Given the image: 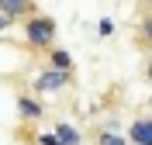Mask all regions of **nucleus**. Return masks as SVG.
I'll list each match as a JSON object with an SVG mask.
<instances>
[{
	"mask_svg": "<svg viewBox=\"0 0 152 145\" xmlns=\"http://www.w3.org/2000/svg\"><path fill=\"white\" fill-rule=\"evenodd\" d=\"M128 145H152V117H135L128 125Z\"/></svg>",
	"mask_w": 152,
	"mask_h": 145,
	"instance_id": "nucleus-5",
	"label": "nucleus"
},
{
	"mask_svg": "<svg viewBox=\"0 0 152 145\" xmlns=\"http://www.w3.org/2000/svg\"><path fill=\"white\" fill-rule=\"evenodd\" d=\"M48 69H56V73H66V76H73V55H69L66 48H48Z\"/></svg>",
	"mask_w": 152,
	"mask_h": 145,
	"instance_id": "nucleus-6",
	"label": "nucleus"
},
{
	"mask_svg": "<svg viewBox=\"0 0 152 145\" xmlns=\"http://www.w3.org/2000/svg\"><path fill=\"white\" fill-rule=\"evenodd\" d=\"M38 145H59V142H56V138H52V131H45V135L38 138Z\"/></svg>",
	"mask_w": 152,
	"mask_h": 145,
	"instance_id": "nucleus-11",
	"label": "nucleus"
},
{
	"mask_svg": "<svg viewBox=\"0 0 152 145\" xmlns=\"http://www.w3.org/2000/svg\"><path fill=\"white\" fill-rule=\"evenodd\" d=\"M97 145H128V138L114 131H97Z\"/></svg>",
	"mask_w": 152,
	"mask_h": 145,
	"instance_id": "nucleus-9",
	"label": "nucleus"
},
{
	"mask_svg": "<svg viewBox=\"0 0 152 145\" xmlns=\"http://www.w3.org/2000/svg\"><path fill=\"white\" fill-rule=\"evenodd\" d=\"M73 83V76H66V73H56V69H42L35 76V93H42V97H52V93H62V90Z\"/></svg>",
	"mask_w": 152,
	"mask_h": 145,
	"instance_id": "nucleus-2",
	"label": "nucleus"
},
{
	"mask_svg": "<svg viewBox=\"0 0 152 145\" xmlns=\"http://www.w3.org/2000/svg\"><path fill=\"white\" fill-rule=\"evenodd\" d=\"M38 4H31V0H0V14L7 21H28L35 17Z\"/></svg>",
	"mask_w": 152,
	"mask_h": 145,
	"instance_id": "nucleus-3",
	"label": "nucleus"
},
{
	"mask_svg": "<svg viewBox=\"0 0 152 145\" xmlns=\"http://www.w3.org/2000/svg\"><path fill=\"white\" fill-rule=\"evenodd\" d=\"M138 45H142V48H152V10L142 14V21H138Z\"/></svg>",
	"mask_w": 152,
	"mask_h": 145,
	"instance_id": "nucleus-8",
	"label": "nucleus"
},
{
	"mask_svg": "<svg viewBox=\"0 0 152 145\" xmlns=\"http://www.w3.org/2000/svg\"><path fill=\"white\" fill-rule=\"evenodd\" d=\"M97 31H100V35L107 38V35L114 31V21H111V17H100V24H97Z\"/></svg>",
	"mask_w": 152,
	"mask_h": 145,
	"instance_id": "nucleus-10",
	"label": "nucleus"
},
{
	"mask_svg": "<svg viewBox=\"0 0 152 145\" xmlns=\"http://www.w3.org/2000/svg\"><path fill=\"white\" fill-rule=\"evenodd\" d=\"M7 28H10V21L4 17V14H0V35H4V31H7Z\"/></svg>",
	"mask_w": 152,
	"mask_h": 145,
	"instance_id": "nucleus-12",
	"label": "nucleus"
},
{
	"mask_svg": "<svg viewBox=\"0 0 152 145\" xmlns=\"http://www.w3.org/2000/svg\"><path fill=\"white\" fill-rule=\"evenodd\" d=\"M145 79H149V83H152V59H149V62H145Z\"/></svg>",
	"mask_w": 152,
	"mask_h": 145,
	"instance_id": "nucleus-13",
	"label": "nucleus"
},
{
	"mask_svg": "<svg viewBox=\"0 0 152 145\" xmlns=\"http://www.w3.org/2000/svg\"><path fill=\"white\" fill-rule=\"evenodd\" d=\"M59 38V24L48 14H35V17L24 21V42H28L31 52H45V48H56Z\"/></svg>",
	"mask_w": 152,
	"mask_h": 145,
	"instance_id": "nucleus-1",
	"label": "nucleus"
},
{
	"mask_svg": "<svg viewBox=\"0 0 152 145\" xmlns=\"http://www.w3.org/2000/svg\"><path fill=\"white\" fill-rule=\"evenodd\" d=\"M52 138H56L59 145H80V131H76L69 121H56V128H52Z\"/></svg>",
	"mask_w": 152,
	"mask_h": 145,
	"instance_id": "nucleus-7",
	"label": "nucleus"
},
{
	"mask_svg": "<svg viewBox=\"0 0 152 145\" xmlns=\"http://www.w3.org/2000/svg\"><path fill=\"white\" fill-rule=\"evenodd\" d=\"M42 114H45V107H42L38 97L18 93V117H21V121H42Z\"/></svg>",
	"mask_w": 152,
	"mask_h": 145,
	"instance_id": "nucleus-4",
	"label": "nucleus"
}]
</instances>
